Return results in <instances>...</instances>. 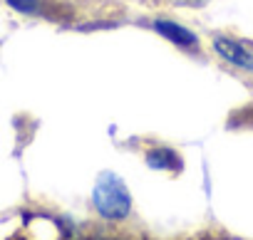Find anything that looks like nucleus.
<instances>
[{
  "label": "nucleus",
  "mask_w": 253,
  "mask_h": 240,
  "mask_svg": "<svg viewBox=\"0 0 253 240\" xmlns=\"http://www.w3.org/2000/svg\"><path fill=\"white\" fill-rule=\"evenodd\" d=\"M92 201H94V208L99 210V215L107 218V220H122L132 210L129 188H126L124 181L117 173H112V171L99 173V178L94 183Z\"/></svg>",
  "instance_id": "f257e3e1"
},
{
  "label": "nucleus",
  "mask_w": 253,
  "mask_h": 240,
  "mask_svg": "<svg viewBox=\"0 0 253 240\" xmlns=\"http://www.w3.org/2000/svg\"><path fill=\"white\" fill-rule=\"evenodd\" d=\"M213 50L226 62H231L233 67H241L246 72H253V50L246 42L233 40V37H216L213 40Z\"/></svg>",
  "instance_id": "f03ea898"
},
{
  "label": "nucleus",
  "mask_w": 253,
  "mask_h": 240,
  "mask_svg": "<svg viewBox=\"0 0 253 240\" xmlns=\"http://www.w3.org/2000/svg\"><path fill=\"white\" fill-rule=\"evenodd\" d=\"M154 30L159 33V35H164L169 42H174V45H181V47H191V45H196V35L191 33V30H186L184 25H179V23H171V20H157L154 23Z\"/></svg>",
  "instance_id": "7ed1b4c3"
},
{
  "label": "nucleus",
  "mask_w": 253,
  "mask_h": 240,
  "mask_svg": "<svg viewBox=\"0 0 253 240\" xmlns=\"http://www.w3.org/2000/svg\"><path fill=\"white\" fill-rule=\"evenodd\" d=\"M147 164L152 169H159V171H179L181 169V159L171 151V149H152L147 154Z\"/></svg>",
  "instance_id": "20e7f679"
},
{
  "label": "nucleus",
  "mask_w": 253,
  "mask_h": 240,
  "mask_svg": "<svg viewBox=\"0 0 253 240\" xmlns=\"http://www.w3.org/2000/svg\"><path fill=\"white\" fill-rule=\"evenodd\" d=\"M5 3H8L13 10H20V13H35L40 0H5Z\"/></svg>",
  "instance_id": "39448f33"
},
{
  "label": "nucleus",
  "mask_w": 253,
  "mask_h": 240,
  "mask_svg": "<svg viewBox=\"0 0 253 240\" xmlns=\"http://www.w3.org/2000/svg\"><path fill=\"white\" fill-rule=\"evenodd\" d=\"M87 240H124V238H109V235H94V238H87Z\"/></svg>",
  "instance_id": "423d86ee"
},
{
  "label": "nucleus",
  "mask_w": 253,
  "mask_h": 240,
  "mask_svg": "<svg viewBox=\"0 0 253 240\" xmlns=\"http://www.w3.org/2000/svg\"><path fill=\"white\" fill-rule=\"evenodd\" d=\"M179 3H186V5H201L204 0H179Z\"/></svg>",
  "instance_id": "0eeeda50"
}]
</instances>
